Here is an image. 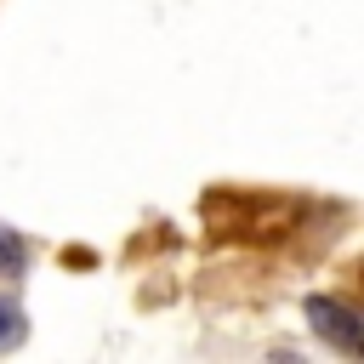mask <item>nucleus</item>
I'll list each match as a JSON object with an SVG mask.
<instances>
[{"instance_id":"obj_1","label":"nucleus","mask_w":364,"mask_h":364,"mask_svg":"<svg viewBox=\"0 0 364 364\" xmlns=\"http://www.w3.org/2000/svg\"><path fill=\"white\" fill-rule=\"evenodd\" d=\"M307 318H313V330H318L324 341H336L341 353H364V318H358L353 307H341V301H330V296H313V301H307Z\"/></svg>"},{"instance_id":"obj_2","label":"nucleus","mask_w":364,"mask_h":364,"mask_svg":"<svg viewBox=\"0 0 364 364\" xmlns=\"http://www.w3.org/2000/svg\"><path fill=\"white\" fill-rule=\"evenodd\" d=\"M23 267H28V250H23V239L0 228V279H17Z\"/></svg>"},{"instance_id":"obj_3","label":"nucleus","mask_w":364,"mask_h":364,"mask_svg":"<svg viewBox=\"0 0 364 364\" xmlns=\"http://www.w3.org/2000/svg\"><path fill=\"white\" fill-rule=\"evenodd\" d=\"M23 330H28V324H23V307L0 296V353H6V347H17V341H23Z\"/></svg>"}]
</instances>
